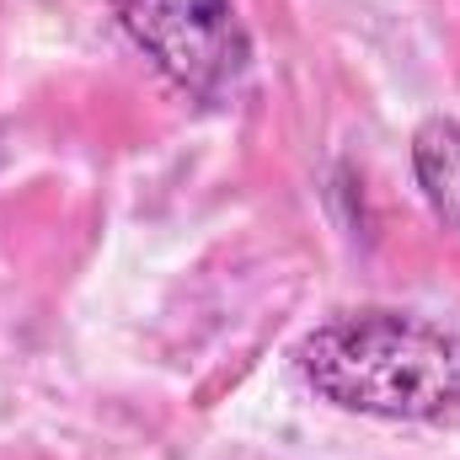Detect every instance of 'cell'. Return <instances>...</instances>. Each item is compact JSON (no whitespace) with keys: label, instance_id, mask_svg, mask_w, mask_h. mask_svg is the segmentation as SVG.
<instances>
[{"label":"cell","instance_id":"obj_1","mask_svg":"<svg viewBox=\"0 0 460 460\" xmlns=\"http://www.w3.org/2000/svg\"><path fill=\"white\" fill-rule=\"evenodd\" d=\"M305 385L358 418L429 423L460 407V332L407 311H343L295 353Z\"/></svg>","mask_w":460,"mask_h":460},{"label":"cell","instance_id":"obj_2","mask_svg":"<svg viewBox=\"0 0 460 460\" xmlns=\"http://www.w3.org/2000/svg\"><path fill=\"white\" fill-rule=\"evenodd\" d=\"M145 59L193 102L226 108L252 75V38L235 0H108Z\"/></svg>","mask_w":460,"mask_h":460},{"label":"cell","instance_id":"obj_3","mask_svg":"<svg viewBox=\"0 0 460 460\" xmlns=\"http://www.w3.org/2000/svg\"><path fill=\"white\" fill-rule=\"evenodd\" d=\"M412 177L429 199V209L460 230V123L456 118H429L412 134Z\"/></svg>","mask_w":460,"mask_h":460}]
</instances>
